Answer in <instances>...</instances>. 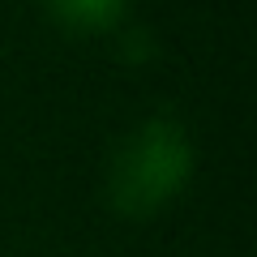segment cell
Returning a JSON list of instances; mask_svg holds the SVG:
<instances>
[{
  "instance_id": "cell-1",
  "label": "cell",
  "mask_w": 257,
  "mask_h": 257,
  "mask_svg": "<svg viewBox=\"0 0 257 257\" xmlns=\"http://www.w3.org/2000/svg\"><path fill=\"white\" fill-rule=\"evenodd\" d=\"M193 167H197V150L189 128L167 111L146 116L116 142L107 159V176H103L107 210L133 223L155 219L189 189Z\"/></svg>"
},
{
  "instance_id": "cell-2",
  "label": "cell",
  "mask_w": 257,
  "mask_h": 257,
  "mask_svg": "<svg viewBox=\"0 0 257 257\" xmlns=\"http://www.w3.org/2000/svg\"><path fill=\"white\" fill-rule=\"evenodd\" d=\"M39 9L64 35H111L128 22V0H39Z\"/></svg>"
},
{
  "instance_id": "cell-3",
  "label": "cell",
  "mask_w": 257,
  "mask_h": 257,
  "mask_svg": "<svg viewBox=\"0 0 257 257\" xmlns=\"http://www.w3.org/2000/svg\"><path fill=\"white\" fill-rule=\"evenodd\" d=\"M111 39H116V60L128 64V69H142V64H150L159 56V39H155V30H146V26L124 22L120 30H111Z\"/></svg>"
}]
</instances>
